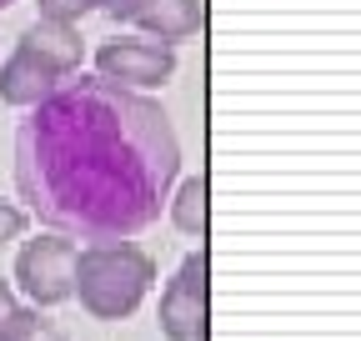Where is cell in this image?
I'll list each match as a JSON object with an SVG mask.
<instances>
[{
    "label": "cell",
    "instance_id": "14",
    "mask_svg": "<svg viewBox=\"0 0 361 341\" xmlns=\"http://www.w3.org/2000/svg\"><path fill=\"white\" fill-rule=\"evenodd\" d=\"M6 6H16V0H0V11H6Z\"/></svg>",
    "mask_w": 361,
    "mask_h": 341
},
{
    "label": "cell",
    "instance_id": "11",
    "mask_svg": "<svg viewBox=\"0 0 361 341\" xmlns=\"http://www.w3.org/2000/svg\"><path fill=\"white\" fill-rule=\"evenodd\" d=\"M35 6H40V16L45 20H80L85 11H96V0H35Z\"/></svg>",
    "mask_w": 361,
    "mask_h": 341
},
{
    "label": "cell",
    "instance_id": "1",
    "mask_svg": "<svg viewBox=\"0 0 361 341\" xmlns=\"http://www.w3.org/2000/svg\"><path fill=\"white\" fill-rule=\"evenodd\" d=\"M180 170L171 116L106 75H71L16 125L20 201L71 241H130L161 221Z\"/></svg>",
    "mask_w": 361,
    "mask_h": 341
},
{
    "label": "cell",
    "instance_id": "10",
    "mask_svg": "<svg viewBox=\"0 0 361 341\" xmlns=\"http://www.w3.org/2000/svg\"><path fill=\"white\" fill-rule=\"evenodd\" d=\"M171 221L186 231V236H206V181L201 176L180 181V191L171 201Z\"/></svg>",
    "mask_w": 361,
    "mask_h": 341
},
{
    "label": "cell",
    "instance_id": "2",
    "mask_svg": "<svg viewBox=\"0 0 361 341\" xmlns=\"http://www.w3.org/2000/svg\"><path fill=\"white\" fill-rule=\"evenodd\" d=\"M156 281V266L141 246L130 241H101L75 251V281L71 296H80V306L96 321H121L146 302V291Z\"/></svg>",
    "mask_w": 361,
    "mask_h": 341
},
{
    "label": "cell",
    "instance_id": "3",
    "mask_svg": "<svg viewBox=\"0 0 361 341\" xmlns=\"http://www.w3.org/2000/svg\"><path fill=\"white\" fill-rule=\"evenodd\" d=\"M16 281L35 306H61L75 281V241L71 236H35L16 256Z\"/></svg>",
    "mask_w": 361,
    "mask_h": 341
},
{
    "label": "cell",
    "instance_id": "7",
    "mask_svg": "<svg viewBox=\"0 0 361 341\" xmlns=\"http://www.w3.org/2000/svg\"><path fill=\"white\" fill-rule=\"evenodd\" d=\"M135 25L151 40H161V46H176V40L201 30V0H141Z\"/></svg>",
    "mask_w": 361,
    "mask_h": 341
},
{
    "label": "cell",
    "instance_id": "13",
    "mask_svg": "<svg viewBox=\"0 0 361 341\" xmlns=\"http://www.w3.org/2000/svg\"><path fill=\"white\" fill-rule=\"evenodd\" d=\"M96 11H106L111 20H135V11H141V0H96Z\"/></svg>",
    "mask_w": 361,
    "mask_h": 341
},
{
    "label": "cell",
    "instance_id": "9",
    "mask_svg": "<svg viewBox=\"0 0 361 341\" xmlns=\"http://www.w3.org/2000/svg\"><path fill=\"white\" fill-rule=\"evenodd\" d=\"M0 341H61V331L45 321L40 311L20 306L16 291L0 281Z\"/></svg>",
    "mask_w": 361,
    "mask_h": 341
},
{
    "label": "cell",
    "instance_id": "12",
    "mask_svg": "<svg viewBox=\"0 0 361 341\" xmlns=\"http://www.w3.org/2000/svg\"><path fill=\"white\" fill-rule=\"evenodd\" d=\"M20 231H25V211L11 206V201H0V246L20 241Z\"/></svg>",
    "mask_w": 361,
    "mask_h": 341
},
{
    "label": "cell",
    "instance_id": "5",
    "mask_svg": "<svg viewBox=\"0 0 361 341\" xmlns=\"http://www.w3.org/2000/svg\"><path fill=\"white\" fill-rule=\"evenodd\" d=\"M96 70L126 91H151V85H166L176 75V51L161 46V40H106L96 51Z\"/></svg>",
    "mask_w": 361,
    "mask_h": 341
},
{
    "label": "cell",
    "instance_id": "8",
    "mask_svg": "<svg viewBox=\"0 0 361 341\" xmlns=\"http://www.w3.org/2000/svg\"><path fill=\"white\" fill-rule=\"evenodd\" d=\"M20 46H30L35 56H45L51 66H61L66 75H75V70H80V56H85L75 25H66V20H45V16H40L35 25L20 30Z\"/></svg>",
    "mask_w": 361,
    "mask_h": 341
},
{
    "label": "cell",
    "instance_id": "6",
    "mask_svg": "<svg viewBox=\"0 0 361 341\" xmlns=\"http://www.w3.org/2000/svg\"><path fill=\"white\" fill-rule=\"evenodd\" d=\"M61 80H66V70H61V66H51L45 56H35L30 46H20V40H16L11 61L0 66V101H6V106H25V111H30L40 96H51Z\"/></svg>",
    "mask_w": 361,
    "mask_h": 341
},
{
    "label": "cell",
    "instance_id": "4",
    "mask_svg": "<svg viewBox=\"0 0 361 341\" xmlns=\"http://www.w3.org/2000/svg\"><path fill=\"white\" fill-rule=\"evenodd\" d=\"M161 336L166 341H206V251H191L171 286L161 291Z\"/></svg>",
    "mask_w": 361,
    "mask_h": 341
}]
</instances>
